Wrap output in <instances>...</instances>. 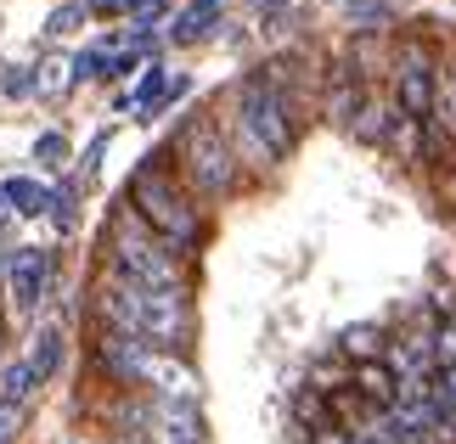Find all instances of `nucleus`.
Wrapping results in <instances>:
<instances>
[{"mask_svg": "<svg viewBox=\"0 0 456 444\" xmlns=\"http://www.w3.org/2000/svg\"><path fill=\"white\" fill-rule=\"evenodd\" d=\"M113 276L135 281V287H186V254L169 247L164 237H152L135 214H118V225H113Z\"/></svg>", "mask_w": 456, "mask_h": 444, "instance_id": "nucleus-4", "label": "nucleus"}, {"mask_svg": "<svg viewBox=\"0 0 456 444\" xmlns=\"http://www.w3.org/2000/svg\"><path fill=\"white\" fill-rule=\"evenodd\" d=\"M215 23H220V0H191L186 12H175L169 40H175V45H191V40H203Z\"/></svg>", "mask_w": 456, "mask_h": 444, "instance_id": "nucleus-11", "label": "nucleus"}, {"mask_svg": "<svg viewBox=\"0 0 456 444\" xmlns=\"http://www.w3.org/2000/svg\"><path fill=\"white\" fill-rule=\"evenodd\" d=\"M0 85H6L12 96H23V91H34V85H40V74H34V68H17V74H6Z\"/></svg>", "mask_w": 456, "mask_h": 444, "instance_id": "nucleus-22", "label": "nucleus"}, {"mask_svg": "<svg viewBox=\"0 0 456 444\" xmlns=\"http://www.w3.org/2000/svg\"><path fill=\"white\" fill-rule=\"evenodd\" d=\"M175 157H181V174L198 198H225L237 186V152L208 118H186L181 135H175Z\"/></svg>", "mask_w": 456, "mask_h": 444, "instance_id": "nucleus-5", "label": "nucleus"}, {"mask_svg": "<svg viewBox=\"0 0 456 444\" xmlns=\"http://www.w3.org/2000/svg\"><path fill=\"white\" fill-rule=\"evenodd\" d=\"M0 203L12 208V214H45L51 208V186H40V181H28V174H12L6 186H0Z\"/></svg>", "mask_w": 456, "mask_h": 444, "instance_id": "nucleus-10", "label": "nucleus"}, {"mask_svg": "<svg viewBox=\"0 0 456 444\" xmlns=\"http://www.w3.org/2000/svg\"><path fill=\"white\" fill-rule=\"evenodd\" d=\"M45 214L68 230V225H74V191H51V208H45Z\"/></svg>", "mask_w": 456, "mask_h": 444, "instance_id": "nucleus-20", "label": "nucleus"}, {"mask_svg": "<svg viewBox=\"0 0 456 444\" xmlns=\"http://www.w3.org/2000/svg\"><path fill=\"white\" fill-rule=\"evenodd\" d=\"M395 118H400V113H389L378 96H361L355 118H349V135H355V141H366V147H383V141L395 135Z\"/></svg>", "mask_w": 456, "mask_h": 444, "instance_id": "nucleus-8", "label": "nucleus"}, {"mask_svg": "<svg viewBox=\"0 0 456 444\" xmlns=\"http://www.w3.org/2000/svg\"><path fill=\"white\" fill-rule=\"evenodd\" d=\"M62 354H68V337H62V327H57V321L34 332V354H28L34 383H51V377H57V371H62Z\"/></svg>", "mask_w": 456, "mask_h": 444, "instance_id": "nucleus-9", "label": "nucleus"}, {"mask_svg": "<svg viewBox=\"0 0 456 444\" xmlns=\"http://www.w3.org/2000/svg\"><path fill=\"white\" fill-rule=\"evenodd\" d=\"M355 108H361V91H355L349 79L327 91V118H332V124H344V130H349V118H355Z\"/></svg>", "mask_w": 456, "mask_h": 444, "instance_id": "nucleus-15", "label": "nucleus"}, {"mask_svg": "<svg viewBox=\"0 0 456 444\" xmlns=\"http://www.w3.org/2000/svg\"><path fill=\"white\" fill-rule=\"evenodd\" d=\"M355 388H361V394H366V400H378V405H383V411H389V405L400 400V377H395V371H389V366H378V360H366V366L355 371Z\"/></svg>", "mask_w": 456, "mask_h": 444, "instance_id": "nucleus-12", "label": "nucleus"}, {"mask_svg": "<svg viewBox=\"0 0 456 444\" xmlns=\"http://www.w3.org/2000/svg\"><path fill=\"white\" fill-rule=\"evenodd\" d=\"M389 12H395V0H349V17H355L361 28H378Z\"/></svg>", "mask_w": 456, "mask_h": 444, "instance_id": "nucleus-18", "label": "nucleus"}, {"mask_svg": "<svg viewBox=\"0 0 456 444\" xmlns=\"http://www.w3.org/2000/svg\"><path fill=\"white\" fill-rule=\"evenodd\" d=\"M130 214L142 220L152 237H164L169 247H181V254H191L198 237H203L198 203H191L186 191L169 181V169H158V164L135 169V181H130Z\"/></svg>", "mask_w": 456, "mask_h": 444, "instance_id": "nucleus-3", "label": "nucleus"}, {"mask_svg": "<svg viewBox=\"0 0 456 444\" xmlns=\"http://www.w3.org/2000/svg\"><path fill=\"white\" fill-rule=\"evenodd\" d=\"M164 17H169V0H142L135 17H130V34H147L152 23H164Z\"/></svg>", "mask_w": 456, "mask_h": 444, "instance_id": "nucleus-19", "label": "nucleus"}, {"mask_svg": "<svg viewBox=\"0 0 456 444\" xmlns=\"http://www.w3.org/2000/svg\"><path fill=\"white\" fill-rule=\"evenodd\" d=\"M45 281H51V254L45 247H17V254L6 259V293H12L17 315H28L45 298Z\"/></svg>", "mask_w": 456, "mask_h": 444, "instance_id": "nucleus-7", "label": "nucleus"}, {"mask_svg": "<svg viewBox=\"0 0 456 444\" xmlns=\"http://www.w3.org/2000/svg\"><path fill=\"white\" fill-rule=\"evenodd\" d=\"M395 91H400V118L428 124L434 91H440V68H434L428 45H400V57H395Z\"/></svg>", "mask_w": 456, "mask_h": 444, "instance_id": "nucleus-6", "label": "nucleus"}, {"mask_svg": "<svg viewBox=\"0 0 456 444\" xmlns=\"http://www.w3.org/2000/svg\"><path fill=\"white\" fill-rule=\"evenodd\" d=\"M23 422V405H12V400H0V444L12 439V428Z\"/></svg>", "mask_w": 456, "mask_h": 444, "instance_id": "nucleus-23", "label": "nucleus"}, {"mask_svg": "<svg viewBox=\"0 0 456 444\" xmlns=\"http://www.w3.org/2000/svg\"><path fill=\"white\" fill-rule=\"evenodd\" d=\"M440 400L456 411V366H445V383H440Z\"/></svg>", "mask_w": 456, "mask_h": 444, "instance_id": "nucleus-25", "label": "nucleus"}, {"mask_svg": "<svg viewBox=\"0 0 456 444\" xmlns=\"http://www.w3.org/2000/svg\"><path fill=\"white\" fill-rule=\"evenodd\" d=\"M338 349H344V354H355V360L366 366V360H378V354L389 349V337H383V327H372V321H355V327L338 337Z\"/></svg>", "mask_w": 456, "mask_h": 444, "instance_id": "nucleus-13", "label": "nucleus"}, {"mask_svg": "<svg viewBox=\"0 0 456 444\" xmlns=\"http://www.w3.org/2000/svg\"><path fill=\"white\" fill-rule=\"evenodd\" d=\"M34 388H40V383H34V371H28V360H12V366H6V388H0V400L23 405V400L34 394Z\"/></svg>", "mask_w": 456, "mask_h": 444, "instance_id": "nucleus-16", "label": "nucleus"}, {"mask_svg": "<svg viewBox=\"0 0 456 444\" xmlns=\"http://www.w3.org/2000/svg\"><path fill=\"white\" fill-rule=\"evenodd\" d=\"M434 113L445 118V130L456 135V62L440 68V91H434Z\"/></svg>", "mask_w": 456, "mask_h": 444, "instance_id": "nucleus-17", "label": "nucleus"}, {"mask_svg": "<svg viewBox=\"0 0 456 444\" xmlns=\"http://www.w3.org/2000/svg\"><path fill=\"white\" fill-rule=\"evenodd\" d=\"M96 310H102V332H118V337H130V343H142L152 354H175L191 337L186 287H135V281L102 276Z\"/></svg>", "mask_w": 456, "mask_h": 444, "instance_id": "nucleus-1", "label": "nucleus"}, {"mask_svg": "<svg viewBox=\"0 0 456 444\" xmlns=\"http://www.w3.org/2000/svg\"><path fill=\"white\" fill-rule=\"evenodd\" d=\"M181 91H186V79H169L164 68L152 62V74L142 79V108H147V113H158V108H164L169 96H181Z\"/></svg>", "mask_w": 456, "mask_h": 444, "instance_id": "nucleus-14", "label": "nucleus"}, {"mask_svg": "<svg viewBox=\"0 0 456 444\" xmlns=\"http://www.w3.org/2000/svg\"><path fill=\"white\" fill-rule=\"evenodd\" d=\"M74 23H79V6H57V12L45 17V34H68Z\"/></svg>", "mask_w": 456, "mask_h": 444, "instance_id": "nucleus-21", "label": "nucleus"}, {"mask_svg": "<svg viewBox=\"0 0 456 444\" xmlns=\"http://www.w3.org/2000/svg\"><path fill=\"white\" fill-rule=\"evenodd\" d=\"M34 152H40L45 164H62V157H68V147H62V135H40V147H34Z\"/></svg>", "mask_w": 456, "mask_h": 444, "instance_id": "nucleus-24", "label": "nucleus"}, {"mask_svg": "<svg viewBox=\"0 0 456 444\" xmlns=\"http://www.w3.org/2000/svg\"><path fill=\"white\" fill-rule=\"evenodd\" d=\"M125 444H142V439H125Z\"/></svg>", "mask_w": 456, "mask_h": 444, "instance_id": "nucleus-26", "label": "nucleus"}, {"mask_svg": "<svg viewBox=\"0 0 456 444\" xmlns=\"http://www.w3.org/2000/svg\"><path fill=\"white\" fill-rule=\"evenodd\" d=\"M237 141H232V152H237V164H242V152H248V164L259 169H271L276 157H288L293 147V108H288V91L276 85L271 74H248V79H237Z\"/></svg>", "mask_w": 456, "mask_h": 444, "instance_id": "nucleus-2", "label": "nucleus"}]
</instances>
